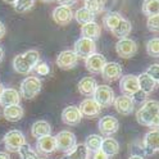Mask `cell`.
I'll use <instances>...</instances> for the list:
<instances>
[{
    "label": "cell",
    "mask_w": 159,
    "mask_h": 159,
    "mask_svg": "<svg viewBox=\"0 0 159 159\" xmlns=\"http://www.w3.org/2000/svg\"><path fill=\"white\" fill-rule=\"evenodd\" d=\"M137 122L150 127L152 130H159V102L158 100H148L145 102L136 112Z\"/></svg>",
    "instance_id": "cell-1"
},
{
    "label": "cell",
    "mask_w": 159,
    "mask_h": 159,
    "mask_svg": "<svg viewBox=\"0 0 159 159\" xmlns=\"http://www.w3.org/2000/svg\"><path fill=\"white\" fill-rule=\"evenodd\" d=\"M40 62V53L37 50H27L18 54L13 59V68L19 75H28L34 71L36 64Z\"/></svg>",
    "instance_id": "cell-2"
},
{
    "label": "cell",
    "mask_w": 159,
    "mask_h": 159,
    "mask_svg": "<svg viewBox=\"0 0 159 159\" xmlns=\"http://www.w3.org/2000/svg\"><path fill=\"white\" fill-rule=\"evenodd\" d=\"M41 81L36 76H28L21 82L19 94L25 99H34L40 91H41Z\"/></svg>",
    "instance_id": "cell-3"
},
{
    "label": "cell",
    "mask_w": 159,
    "mask_h": 159,
    "mask_svg": "<svg viewBox=\"0 0 159 159\" xmlns=\"http://www.w3.org/2000/svg\"><path fill=\"white\" fill-rule=\"evenodd\" d=\"M3 143H4V146L8 152L18 153L19 148L26 144V136L19 130H11L3 137Z\"/></svg>",
    "instance_id": "cell-4"
},
{
    "label": "cell",
    "mask_w": 159,
    "mask_h": 159,
    "mask_svg": "<svg viewBox=\"0 0 159 159\" xmlns=\"http://www.w3.org/2000/svg\"><path fill=\"white\" fill-rule=\"evenodd\" d=\"M93 96H94V100L102 108H108L113 105V102L116 99L113 89L108 85H98Z\"/></svg>",
    "instance_id": "cell-5"
},
{
    "label": "cell",
    "mask_w": 159,
    "mask_h": 159,
    "mask_svg": "<svg viewBox=\"0 0 159 159\" xmlns=\"http://www.w3.org/2000/svg\"><path fill=\"white\" fill-rule=\"evenodd\" d=\"M55 137V144H57V150L62 152V153H68L76 146L77 140H76V135L71 131H61Z\"/></svg>",
    "instance_id": "cell-6"
},
{
    "label": "cell",
    "mask_w": 159,
    "mask_h": 159,
    "mask_svg": "<svg viewBox=\"0 0 159 159\" xmlns=\"http://www.w3.org/2000/svg\"><path fill=\"white\" fill-rule=\"evenodd\" d=\"M73 52L78 58L86 59L90 55H93L94 53H96V43L90 39L80 37L75 43V50Z\"/></svg>",
    "instance_id": "cell-7"
},
{
    "label": "cell",
    "mask_w": 159,
    "mask_h": 159,
    "mask_svg": "<svg viewBox=\"0 0 159 159\" xmlns=\"http://www.w3.org/2000/svg\"><path fill=\"white\" fill-rule=\"evenodd\" d=\"M116 52L118 57L123 59L132 58L137 53V44L131 39H119V41L116 44Z\"/></svg>",
    "instance_id": "cell-8"
},
{
    "label": "cell",
    "mask_w": 159,
    "mask_h": 159,
    "mask_svg": "<svg viewBox=\"0 0 159 159\" xmlns=\"http://www.w3.org/2000/svg\"><path fill=\"white\" fill-rule=\"evenodd\" d=\"M119 130V121L113 116H105L99 121V131L102 135L111 137Z\"/></svg>",
    "instance_id": "cell-9"
},
{
    "label": "cell",
    "mask_w": 159,
    "mask_h": 159,
    "mask_svg": "<svg viewBox=\"0 0 159 159\" xmlns=\"http://www.w3.org/2000/svg\"><path fill=\"white\" fill-rule=\"evenodd\" d=\"M119 89L123 95H127L132 98L137 91H140V87H139V80L137 76L134 75H127L121 77V84H119Z\"/></svg>",
    "instance_id": "cell-10"
},
{
    "label": "cell",
    "mask_w": 159,
    "mask_h": 159,
    "mask_svg": "<svg viewBox=\"0 0 159 159\" xmlns=\"http://www.w3.org/2000/svg\"><path fill=\"white\" fill-rule=\"evenodd\" d=\"M143 150L146 154H154L159 152V130H150L144 137Z\"/></svg>",
    "instance_id": "cell-11"
},
{
    "label": "cell",
    "mask_w": 159,
    "mask_h": 159,
    "mask_svg": "<svg viewBox=\"0 0 159 159\" xmlns=\"http://www.w3.org/2000/svg\"><path fill=\"white\" fill-rule=\"evenodd\" d=\"M113 105H114L116 111L119 114H122V116H130L134 112L135 103H134V100H132L130 96L122 94V95H119V96H117L114 99Z\"/></svg>",
    "instance_id": "cell-12"
},
{
    "label": "cell",
    "mask_w": 159,
    "mask_h": 159,
    "mask_svg": "<svg viewBox=\"0 0 159 159\" xmlns=\"http://www.w3.org/2000/svg\"><path fill=\"white\" fill-rule=\"evenodd\" d=\"M81 119H82V114L80 112L78 107L69 105V107H66L63 109L62 121L67 126H77V125H80V122H81Z\"/></svg>",
    "instance_id": "cell-13"
},
{
    "label": "cell",
    "mask_w": 159,
    "mask_h": 159,
    "mask_svg": "<svg viewBox=\"0 0 159 159\" xmlns=\"http://www.w3.org/2000/svg\"><path fill=\"white\" fill-rule=\"evenodd\" d=\"M105 63H107V59L100 53H94L93 55H90L89 58L85 59L86 69L91 73H102Z\"/></svg>",
    "instance_id": "cell-14"
},
{
    "label": "cell",
    "mask_w": 159,
    "mask_h": 159,
    "mask_svg": "<svg viewBox=\"0 0 159 159\" xmlns=\"http://www.w3.org/2000/svg\"><path fill=\"white\" fill-rule=\"evenodd\" d=\"M78 57L73 50H63L57 57V66L62 69H72L77 66Z\"/></svg>",
    "instance_id": "cell-15"
},
{
    "label": "cell",
    "mask_w": 159,
    "mask_h": 159,
    "mask_svg": "<svg viewBox=\"0 0 159 159\" xmlns=\"http://www.w3.org/2000/svg\"><path fill=\"white\" fill-rule=\"evenodd\" d=\"M102 76L108 82L117 81V80H119L122 76L121 64H118L117 62H107L104 68H103V71H102Z\"/></svg>",
    "instance_id": "cell-16"
},
{
    "label": "cell",
    "mask_w": 159,
    "mask_h": 159,
    "mask_svg": "<svg viewBox=\"0 0 159 159\" xmlns=\"http://www.w3.org/2000/svg\"><path fill=\"white\" fill-rule=\"evenodd\" d=\"M53 19L55 23L66 26L73 19V11L71 9V7L59 5L53 11Z\"/></svg>",
    "instance_id": "cell-17"
},
{
    "label": "cell",
    "mask_w": 159,
    "mask_h": 159,
    "mask_svg": "<svg viewBox=\"0 0 159 159\" xmlns=\"http://www.w3.org/2000/svg\"><path fill=\"white\" fill-rule=\"evenodd\" d=\"M78 109H80V112H81V114L87 118H95L102 112V107L99 105L94 99H90V98H87L84 102H81Z\"/></svg>",
    "instance_id": "cell-18"
},
{
    "label": "cell",
    "mask_w": 159,
    "mask_h": 159,
    "mask_svg": "<svg viewBox=\"0 0 159 159\" xmlns=\"http://www.w3.org/2000/svg\"><path fill=\"white\" fill-rule=\"evenodd\" d=\"M19 102H21V94L16 89H4L3 94L0 95V105L4 108L11 105H19Z\"/></svg>",
    "instance_id": "cell-19"
},
{
    "label": "cell",
    "mask_w": 159,
    "mask_h": 159,
    "mask_svg": "<svg viewBox=\"0 0 159 159\" xmlns=\"http://www.w3.org/2000/svg\"><path fill=\"white\" fill-rule=\"evenodd\" d=\"M36 148H37V152L43 153V154H53L57 150L55 137L52 135H48V136H43V137L37 139Z\"/></svg>",
    "instance_id": "cell-20"
},
{
    "label": "cell",
    "mask_w": 159,
    "mask_h": 159,
    "mask_svg": "<svg viewBox=\"0 0 159 159\" xmlns=\"http://www.w3.org/2000/svg\"><path fill=\"white\" fill-rule=\"evenodd\" d=\"M98 86V82H96V80L91 76H86L84 78L80 80V82L77 85V89H78V91L80 94H82L85 96H91L95 91V89Z\"/></svg>",
    "instance_id": "cell-21"
},
{
    "label": "cell",
    "mask_w": 159,
    "mask_h": 159,
    "mask_svg": "<svg viewBox=\"0 0 159 159\" xmlns=\"http://www.w3.org/2000/svg\"><path fill=\"white\" fill-rule=\"evenodd\" d=\"M81 34H82V37L90 39V40H94V41H95L96 39L100 37L102 28H100V26H99L95 21H93V22H89V23L82 25Z\"/></svg>",
    "instance_id": "cell-22"
},
{
    "label": "cell",
    "mask_w": 159,
    "mask_h": 159,
    "mask_svg": "<svg viewBox=\"0 0 159 159\" xmlns=\"http://www.w3.org/2000/svg\"><path fill=\"white\" fill-rule=\"evenodd\" d=\"M137 80H139V87H140V90L144 94L149 95V94H152L155 90L157 82L146 72L141 73L140 76H137Z\"/></svg>",
    "instance_id": "cell-23"
},
{
    "label": "cell",
    "mask_w": 159,
    "mask_h": 159,
    "mask_svg": "<svg viewBox=\"0 0 159 159\" xmlns=\"http://www.w3.org/2000/svg\"><path fill=\"white\" fill-rule=\"evenodd\" d=\"M3 116L9 122H18L19 119L23 118L25 111H23V108L19 107V105H11V107H5L4 108Z\"/></svg>",
    "instance_id": "cell-24"
},
{
    "label": "cell",
    "mask_w": 159,
    "mask_h": 159,
    "mask_svg": "<svg viewBox=\"0 0 159 159\" xmlns=\"http://www.w3.org/2000/svg\"><path fill=\"white\" fill-rule=\"evenodd\" d=\"M31 135L35 139H40L43 136L52 135V126L46 121H36L31 126Z\"/></svg>",
    "instance_id": "cell-25"
},
{
    "label": "cell",
    "mask_w": 159,
    "mask_h": 159,
    "mask_svg": "<svg viewBox=\"0 0 159 159\" xmlns=\"http://www.w3.org/2000/svg\"><path fill=\"white\" fill-rule=\"evenodd\" d=\"M100 149L108 157H114L119 153V143L113 137H105L103 139Z\"/></svg>",
    "instance_id": "cell-26"
},
{
    "label": "cell",
    "mask_w": 159,
    "mask_h": 159,
    "mask_svg": "<svg viewBox=\"0 0 159 159\" xmlns=\"http://www.w3.org/2000/svg\"><path fill=\"white\" fill-rule=\"evenodd\" d=\"M90 152L87 150L85 144H76V146L71 152L66 154V159H89Z\"/></svg>",
    "instance_id": "cell-27"
},
{
    "label": "cell",
    "mask_w": 159,
    "mask_h": 159,
    "mask_svg": "<svg viewBox=\"0 0 159 159\" xmlns=\"http://www.w3.org/2000/svg\"><path fill=\"white\" fill-rule=\"evenodd\" d=\"M131 30H132L131 23L128 22L127 19H125V18H123L122 21L116 26V28L112 31V34H113L116 37H118V39H125V37H127L128 35H130Z\"/></svg>",
    "instance_id": "cell-28"
},
{
    "label": "cell",
    "mask_w": 159,
    "mask_h": 159,
    "mask_svg": "<svg viewBox=\"0 0 159 159\" xmlns=\"http://www.w3.org/2000/svg\"><path fill=\"white\" fill-rule=\"evenodd\" d=\"M102 143H103V137L100 135H90V136H87L86 139V141H85V145L87 148V150L90 152V153H95L98 150H100V148H102Z\"/></svg>",
    "instance_id": "cell-29"
},
{
    "label": "cell",
    "mask_w": 159,
    "mask_h": 159,
    "mask_svg": "<svg viewBox=\"0 0 159 159\" xmlns=\"http://www.w3.org/2000/svg\"><path fill=\"white\" fill-rule=\"evenodd\" d=\"M123 19V17L119 14L118 12H109L105 17H104V25L109 31H113L116 28V26Z\"/></svg>",
    "instance_id": "cell-30"
},
{
    "label": "cell",
    "mask_w": 159,
    "mask_h": 159,
    "mask_svg": "<svg viewBox=\"0 0 159 159\" xmlns=\"http://www.w3.org/2000/svg\"><path fill=\"white\" fill-rule=\"evenodd\" d=\"M143 13L148 17L159 14V0H144Z\"/></svg>",
    "instance_id": "cell-31"
},
{
    "label": "cell",
    "mask_w": 159,
    "mask_h": 159,
    "mask_svg": "<svg viewBox=\"0 0 159 159\" xmlns=\"http://www.w3.org/2000/svg\"><path fill=\"white\" fill-rule=\"evenodd\" d=\"M85 9H87L94 16L104 12V2L103 0H85Z\"/></svg>",
    "instance_id": "cell-32"
},
{
    "label": "cell",
    "mask_w": 159,
    "mask_h": 159,
    "mask_svg": "<svg viewBox=\"0 0 159 159\" xmlns=\"http://www.w3.org/2000/svg\"><path fill=\"white\" fill-rule=\"evenodd\" d=\"M73 18L76 19L80 25H85V23H89V22H93L95 16L89 12L87 9L81 8V9H78L76 13H73Z\"/></svg>",
    "instance_id": "cell-33"
},
{
    "label": "cell",
    "mask_w": 159,
    "mask_h": 159,
    "mask_svg": "<svg viewBox=\"0 0 159 159\" xmlns=\"http://www.w3.org/2000/svg\"><path fill=\"white\" fill-rule=\"evenodd\" d=\"M18 154H19V158H21V159H39L37 152L34 150V149L30 146L27 143L23 146L19 148Z\"/></svg>",
    "instance_id": "cell-34"
},
{
    "label": "cell",
    "mask_w": 159,
    "mask_h": 159,
    "mask_svg": "<svg viewBox=\"0 0 159 159\" xmlns=\"http://www.w3.org/2000/svg\"><path fill=\"white\" fill-rule=\"evenodd\" d=\"M35 4V0H16L13 7L14 11L18 13H26L31 9Z\"/></svg>",
    "instance_id": "cell-35"
},
{
    "label": "cell",
    "mask_w": 159,
    "mask_h": 159,
    "mask_svg": "<svg viewBox=\"0 0 159 159\" xmlns=\"http://www.w3.org/2000/svg\"><path fill=\"white\" fill-rule=\"evenodd\" d=\"M146 53L153 58H159V37L149 40L146 44Z\"/></svg>",
    "instance_id": "cell-36"
},
{
    "label": "cell",
    "mask_w": 159,
    "mask_h": 159,
    "mask_svg": "<svg viewBox=\"0 0 159 159\" xmlns=\"http://www.w3.org/2000/svg\"><path fill=\"white\" fill-rule=\"evenodd\" d=\"M146 26L149 28V31H152V32H159V14L148 17Z\"/></svg>",
    "instance_id": "cell-37"
},
{
    "label": "cell",
    "mask_w": 159,
    "mask_h": 159,
    "mask_svg": "<svg viewBox=\"0 0 159 159\" xmlns=\"http://www.w3.org/2000/svg\"><path fill=\"white\" fill-rule=\"evenodd\" d=\"M34 69L36 71V73L40 75V76H48L49 73H50V68H49V66L45 62H41V63L39 62Z\"/></svg>",
    "instance_id": "cell-38"
},
{
    "label": "cell",
    "mask_w": 159,
    "mask_h": 159,
    "mask_svg": "<svg viewBox=\"0 0 159 159\" xmlns=\"http://www.w3.org/2000/svg\"><path fill=\"white\" fill-rule=\"evenodd\" d=\"M146 73L150 76L157 84H159V64H152L146 69Z\"/></svg>",
    "instance_id": "cell-39"
},
{
    "label": "cell",
    "mask_w": 159,
    "mask_h": 159,
    "mask_svg": "<svg viewBox=\"0 0 159 159\" xmlns=\"http://www.w3.org/2000/svg\"><path fill=\"white\" fill-rule=\"evenodd\" d=\"M146 96H148V95H146V94H144V93L140 90V91H137V93H136L131 99L134 100V103H135V102H145Z\"/></svg>",
    "instance_id": "cell-40"
},
{
    "label": "cell",
    "mask_w": 159,
    "mask_h": 159,
    "mask_svg": "<svg viewBox=\"0 0 159 159\" xmlns=\"http://www.w3.org/2000/svg\"><path fill=\"white\" fill-rule=\"evenodd\" d=\"M93 159H111V157H108V155L102 150V149H100V150H98V152L94 153Z\"/></svg>",
    "instance_id": "cell-41"
},
{
    "label": "cell",
    "mask_w": 159,
    "mask_h": 159,
    "mask_svg": "<svg viewBox=\"0 0 159 159\" xmlns=\"http://www.w3.org/2000/svg\"><path fill=\"white\" fill-rule=\"evenodd\" d=\"M77 0H58V3L61 5H66V7H71L73 4H76Z\"/></svg>",
    "instance_id": "cell-42"
},
{
    "label": "cell",
    "mask_w": 159,
    "mask_h": 159,
    "mask_svg": "<svg viewBox=\"0 0 159 159\" xmlns=\"http://www.w3.org/2000/svg\"><path fill=\"white\" fill-rule=\"evenodd\" d=\"M4 35H5V26L2 21H0V39H2Z\"/></svg>",
    "instance_id": "cell-43"
},
{
    "label": "cell",
    "mask_w": 159,
    "mask_h": 159,
    "mask_svg": "<svg viewBox=\"0 0 159 159\" xmlns=\"http://www.w3.org/2000/svg\"><path fill=\"white\" fill-rule=\"evenodd\" d=\"M0 159H11V155L5 152H0Z\"/></svg>",
    "instance_id": "cell-44"
},
{
    "label": "cell",
    "mask_w": 159,
    "mask_h": 159,
    "mask_svg": "<svg viewBox=\"0 0 159 159\" xmlns=\"http://www.w3.org/2000/svg\"><path fill=\"white\" fill-rule=\"evenodd\" d=\"M128 159H144V157L143 155H137V154H134V155H131Z\"/></svg>",
    "instance_id": "cell-45"
},
{
    "label": "cell",
    "mask_w": 159,
    "mask_h": 159,
    "mask_svg": "<svg viewBox=\"0 0 159 159\" xmlns=\"http://www.w3.org/2000/svg\"><path fill=\"white\" fill-rule=\"evenodd\" d=\"M3 58H4V49H3L2 46H0V63H2Z\"/></svg>",
    "instance_id": "cell-46"
},
{
    "label": "cell",
    "mask_w": 159,
    "mask_h": 159,
    "mask_svg": "<svg viewBox=\"0 0 159 159\" xmlns=\"http://www.w3.org/2000/svg\"><path fill=\"white\" fill-rule=\"evenodd\" d=\"M4 89H5V87H4V85H3L2 82H0V95H2V94H3V91H4Z\"/></svg>",
    "instance_id": "cell-47"
},
{
    "label": "cell",
    "mask_w": 159,
    "mask_h": 159,
    "mask_svg": "<svg viewBox=\"0 0 159 159\" xmlns=\"http://www.w3.org/2000/svg\"><path fill=\"white\" fill-rule=\"evenodd\" d=\"M4 3H8V4H14V2L16 0H3Z\"/></svg>",
    "instance_id": "cell-48"
},
{
    "label": "cell",
    "mask_w": 159,
    "mask_h": 159,
    "mask_svg": "<svg viewBox=\"0 0 159 159\" xmlns=\"http://www.w3.org/2000/svg\"><path fill=\"white\" fill-rule=\"evenodd\" d=\"M40 2H43V3H52V2H54V0H40Z\"/></svg>",
    "instance_id": "cell-49"
},
{
    "label": "cell",
    "mask_w": 159,
    "mask_h": 159,
    "mask_svg": "<svg viewBox=\"0 0 159 159\" xmlns=\"http://www.w3.org/2000/svg\"><path fill=\"white\" fill-rule=\"evenodd\" d=\"M39 159H44V158H39Z\"/></svg>",
    "instance_id": "cell-50"
}]
</instances>
